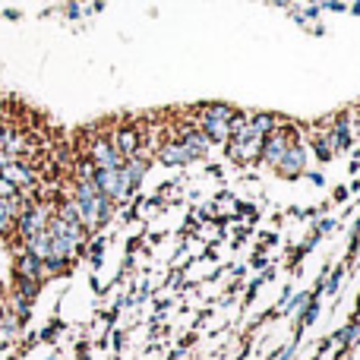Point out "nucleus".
I'll use <instances>...</instances> for the list:
<instances>
[{
    "label": "nucleus",
    "instance_id": "nucleus-1",
    "mask_svg": "<svg viewBox=\"0 0 360 360\" xmlns=\"http://www.w3.org/2000/svg\"><path fill=\"white\" fill-rule=\"evenodd\" d=\"M70 199H73V209H76V215H79V224L89 231V234H95V231L111 218V205L114 202L95 190L92 177H76Z\"/></svg>",
    "mask_w": 360,
    "mask_h": 360
},
{
    "label": "nucleus",
    "instance_id": "nucleus-2",
    "mask_svg": "<svg viewBox=\"0 0 360 360\" xmlns=\"http://www.w3.org/2000/svg\"><path fill=\"white\" fill-rule=\"evenodd\" d=\"M234 108L231 105H202L196 111V127L205 133L209 143L224 146L231 139V117H234Z\"/></svg>",
    "mask_w": 360,
    "mask_h": 360
},
{
    "label": "nucleus",
    "instance_id": "nucleus-3",
    "mask_svg": "<svg viewBox=\"0 0 360 360\" xmlns=\"http://www.w3.org/2000/svg\"><path fill=\"white\" fill-rule=\"evenodd\" d=\"M92 184H95V190H98L105 199H111V202H124V199L133 193V184L127 180L124 168H95Z\"/></svg>",
    "mask_w": 360,
    "mask_h": 360
},
{
    "label": "nucleus",
    "instance_id": "nucleus-4",
    "mask_svg": "<svg viewBox=\"0 0 360 360\" xmlns=\"http://www.w3.org/2000/svg\"><path fill=\"white\" fill-rule=\"evenodd\" d=\"M294 139H297V136H294V127H291V124H281V120H278V124L272 127V133L262 139L259 158H262L266 165H272V168H275V165H278V158L285 155V149L294 143Z\"/></svg>",
    "mask_w": 360,
    "mask_h": 360
},
{
    "label": "nucleus",
    "instance_id": "nucleus-5",
    "mask_svg": "<svg viewBox=\"0 0 360 360\" xmlns=\"http://www.w3.org/2000/svg\"><path fill=\"white\" fill-rule=\"evenodd\" d=\"M86 158L95 165V168H120V165H124V155L117 152L114 139H111V136H98V133L89 139Z\"/></svg>",
    "mask_w": 360,
    "mask_h": 360
},
{
    "label": "nucleus",
    "instance_id": "nucleus-6",
    "mask_svg": "<svg viewBox=\"0 0 360 360\" xmlns=\"http://www.w3.org/2000/svg\"><path fill=\"white\" fill-rule=\"evenodd\" d=\"M304 168H307V149L297 143V139H294V143L285 149V155L278 158L275 171H278L281 177H300V174H304Z\"/></svg>",
    "mask_w": 360,
    "mask_h": 360
},
{
    "label": "nucleus",
    "instance_id": "nucleus-7",
    "mask_svg": "<svg viewBox=\"0 0 360 360\" xmlns=\"http://www.w3.org/2000/svg\"><path fill=\"white\" fill-rule=\"evenodd\" d=\"M13 275H16V278H29V281H41L44 285V262L38 259L35 253L19 247L16 259H13Z\"/></svg>",
    "mask_w": 360,
    "mask_h": 360
},
{
    "label": "nucleus",
    "instance_id": "nucleus-8",
    "mask_svg": "<svg viewBox=\"0 0 360 360\" xmlns=\"http://www.w3.org/2000/svg\"><path fill=\"white\" fill-rule=\"evenodd\" d=\"M111 139H114V146H117V152L124 158L136 155V152L143 149V130H139V127H120V130L111 133Z\"/></svg>",
    "mask_w": 360,
    "mask_h": 360
},
{
    "label": "nucleus",
    "instance_id": "nucleus-9",
    "mask_svg": "<svg viewBox=\"0 0 360 360\" xmlns=\"http://www.w3.org/2000/svg\"><path fill=\"white\" fill-rule=\"evenodd\" d=\"M155 158L162 165H186V162H193L190 149H186L180 139H165V143L155 149Z\"/></svg>",
    "mask_w": 360,
    "mask_h": 360
},
{
    "label": "nucleus",
    "instance_id": "nucleus-10",
    "mask_svg": "<svg viewBox=\"0 0 360 360\" xmlns=\"http://www.w3.org/2000/svg\"><path fill=\"white\" fill-rule=\"evenodd\" d=\"M174 139H180V143H184L186 146V149H190V155L193 158H202L205 155V152H209V139H205V133L202 130H199V127H180V130H177V136Z\"/></svg>",
    "mask_w": 360,
    "mask_h": 360
},
{
    "label": "nucleus",
    "instance_id": "nucleus-11",
    "mask_svg": "<svg viewBox=\"0 0 360 360\" xmlns=\"http://www.w3.org/2000/svg\"><path fill=\"white\" fill-rule=\"evenodd\" d=\"M304 304H307L304 294H300V297H294V300H291V313H297V307H304Z\"/></svg>",
    "mask_w": 360,
    "mask_h": 360
}]
</instances>
